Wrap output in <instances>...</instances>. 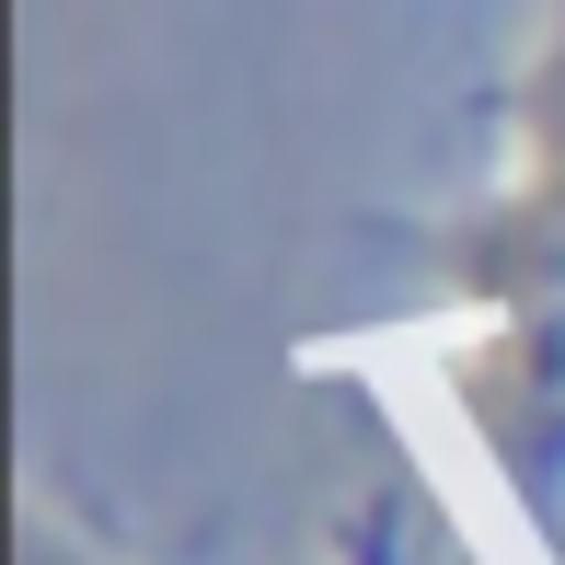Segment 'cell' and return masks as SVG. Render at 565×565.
<instances>
[{
  "label": "cell",
  "mask_w": 565,
  "mask_h": 565,
  "mask_svg": "<svg viewBox=\"0 0 565 565\" xmlns=\"http://www.w3.org/2000/svg\"><path fill=\"white\" fill-rule=\"evenodd\" d=\"M439 277L473 312H531V300H565V12L531 58L520 105H508V162L497 196L439 243Z\"/></svg>",
  "instance_id": "obj_1"
},
{
  "label": "cell",
  "mask_w": 565,
  "mask_h": 565,
  "mask_svg": "<svg viewBox=\"0 0 565 565\" xmlns=\"http://www.w3.org/2000/svg\"><path fill=\"white\" fill-rule=\"evenodd\" d=\"M450 404L484 439V473L554 520L565 508V300H531V312H484V347H450Z\"/></svg>",
  "instance_id": "obj_2"
},
{
  "label": "cell",
  "mask_w": 565,
  "mask_h": 565,
  "mask_svg": "<svg viewBox=\"0 0 565 565\" xmlns=\"http://www.w3.org/2000/svg\"><path fill=\"white\" fill-rule=\"evenodd\" d=\"M347 565H404V554H393V531H358V543H347Z\"/></svg>",
  "instance_id": "obj_3"
}]
</instances>
